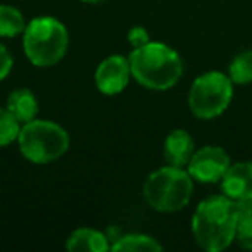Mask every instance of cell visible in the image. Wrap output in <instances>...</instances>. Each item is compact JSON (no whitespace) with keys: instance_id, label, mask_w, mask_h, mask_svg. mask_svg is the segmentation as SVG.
<instances>
[{"instance_id":"277c9868","label":"cell","mask_w":252,"mask_h":252,"mask_svg":"<svg viewBox=\"0 0 252 252\" xmlns=\"http://www.w3.org/2000/svg\"><path fill=\"white\" fill-rule=\"evenodd\" d=\"M193 178L185 168L164 166L145 180L144 197L152 209L159 213H176L190 202Z\"/></svg>"},{"instance_id":"ba28073f","label":"cell","mask_w":252,"mask_h":252,"mask_svg":"<svg viewBox=\"0 0 252 252\" xmlns=\"http://www.w3.org/2000/svg\"><path fill=\"white\" fill-rule=\"evenodd\" d=\"M131 78L130 59L114 54L102 61L95 69V85L104 95H118L128 87Z\"/></svg>"},{"instance_id":"e0dca14e","label":"cell","mask_w":252,"mask_h":252,"mask_svg":"<svg viewBox=\"0 0 252 252\" xmlns=\"http://www.w3.org/2000/svg\"><path fill=\"white\" fill-rule=\"evenodd\" d=\"M21 126L23 125L7 107H0V147H7L12 142H18Z\"/></svg>"},{"instance_id":"3957f363","label":"cell","mask_w":252,"mask_h":252,"mask_svg":"<svg viewBox=\"0 0 252 252\" xmlns=\"http://www.w3.org/2000/svg\"><path fill=\"white\" fill-rule=\"evenodd\" d=\"M69 35L59 19L42 16L26 25L23 33V49L30 63L38 67H50L61 63L67 52Z\"/></svg>"},{"instance_id":"52a82bcc","label":"cell","mask_w":252,"mask_h":252,"mask_svg":"<svg viewBox=\"0 0 252 252\" xmlns=\"http://www.w3.org/2000/svg\"><path fill=\"white\" fill-rule=\"evenodd\" d=\"M231 161L224 149L218 145H206L193 152L187 171L199 183H218L228 171Z\"/></svg>"},{"instance_id":"2e32d148","label":"cell","mask_w":252,"mask_h":252,"mask_svg":"<svg viewBox=\"0 0 252 252\" xmlns=\"http://www.w3.org/2000/svg\"><path fill=\"white\" fill-rule=\"evenodd\" d=\"M228 76L235 85L252 83V50L237 54L228 66Z\"/></svg>"},{"instance_id":"30bf717a","label":"cell","mask_w":252,"mask_h":252,"mask_svg":"<svg viewBox=\"0 0 252 252\" xmlns=\"http://www.w3.org/2000/svg\"><path fill=\"white\" fill-rule=\"evenodd\" d=\"M195 152V144L189 131L173 130L164 140V159L169 166L187 168Z\"/></svg>"},{"instance_id":"d6986e66","label":"cell","mask_w":252,"mask_h":252,"mask_svg":"<svg viewBox=\"0 0 252 252\" xmlns=\"http://www.w3.org/2000/svg\"><path fill=\"white\" fill-rule=\"evenodd\" d=\"M128 42L133 45V49H137V47H142V45H145V43H149L151 38H149L147 30L142 28V26H135V28H131L130 33H128Z\"/></svg>"},{"instance_id":"9c48e42d","label":"cell","mask_w":252,"mask_h":252,"mask_svg":"<svg viewBox=\"0 0 252 252\" xmlns=\"http://www.w3.org/2000/svg\"><path fill=\"white\" fill-rule=\"evenodd\" d=\"M220 183L224 195L235 202L252 199V162L242 161L230 164Z\"/></svg>"},{"instance_id":"7a4b0ae2","label":"cell","mask_w":252,"mask_h":252,"mask_svg":"<svg viewBox=\"0 0 252 252\" xmlns=\"http://www.w3.org/2000/svg\"><path fill=\"white\" fill-rule=\"evenodd\" d=\"M128 59L131 76L149 90H169L183 74V61L180 54L161 42H149L137 47Z\"/></svg>"},{"instance_id":"ac0fdd59","label":"cell","mask_w":252,"mask_h":252,"mask_svg":"<svg viewBox=\"0 0 252 252\" xmlns=\"http://www.w3.org/2000/svg\"><path fill=\"white\" fill-rule=\"evenodd\" d=\"M12 66H14V59H12L11 52L0 43V81L9 76Z\"/></svg>"},{"instance_id":"6da1fadb","label":"cell","mask_w":252,"mask_h":252,"mask_svg":"<svg viewBox=\"0 0 252 252\" xmlns=\"http://www.w3.org/2000/svg\"><path fill=\"white\" fill-rule=\"evenodd\" d=\"M237 209L235 200L226 195H211L195 207L192 218V233L200 249L221 252L235 240Z\"/></svg>"},{"instance_id":"8fae6325","label":"cell","mask_w":252,"mask_h":252,"mask_svg":"<svg viewBox=\"0 0 252 252\" xmlns=\"http://www.w3.org/2000/svg\"><path fill=\"white\" fill-rule=\"evenodd\" d=\"M66 249L74 252H105L111 245L102 231L94 228H78L67 238Z\"/></svg>"},{"instance_id":"9a60e30c","label":"cell","mask_w":252,"mask_h":252,"mask_svg":"<svg viewBox=\"0 0 252 252\" xmlns=\"http://www.w3.org/2000/svg\"><path fill=\"white\" fill-rule=\"evenodd\" d=\"M26 30V21L21 11L12 5H0V36L12 38Z\"/></svg>"},{"instance_id":"5bb4252c","label":"cell","mask_w":252,"mask_h":252,"mask_svg":"<svg viewBox=\"0 0 252 252\" xmlns=\"http://www.w3.org/2000/svg\"><path fill=\"white\" fill-rule=\"evenodd\" d=\"M237 230H235V242L242 249H252V199L237 200Z\"/></svg>"},{"instance_id":"8992f818","label":"cell","mask_w":252,"mask_h":252,"mask_svg":"<svg viewBox=\"0 0 252 252\" xmlns=\"http://www.w3.org/2000/svg\"><path fill=\"white\" fill-rule=\"evenodd\" d=\"M233 98V81L221 71H207L195 78L189 92V107L199 119L221 116Z\"/></svg>"},{"instance_id":"ffe728a7","label":"cell","mask_w":252,"mask_h":252,"mask_svg":"<svg viewBox=\"0 0 252 252\" xmlns=\"http://www.w3.org/2000/svg\"><path fill=\"white\" fill-rule=\"evenodd\" d=\"M81 2H87V4H98L102 0H81Z\"/></svg>"},{"instance_id":"5b68a950","label":"cell","mask_w":252,"mask_h":252,"mask_svg":"<svg viewBox=\"0 0 252 252\" xmlns=\"http://www.w3.org/2000/svg\"><path fill=\"white\" fill-rule=\"evenodd\" d=\"M69 135L63 126L47 119H33L21 126L18 145L23 158L35 164H49L69 149Z\"/></svg>"},{"instance_id":"4fadbf2b","label":"cell","mask_w":252,"mask_h":252,"mask_svg":"<svg viewBox=\"0 0 252 252\" xmlns=\"http://www.w3.org/2000/svg\"><path fill=\"white\" fill-rule=\"evenodd\" d=\"M111 251L114 252H159L162 251V245L156 238L144 233H128L119 237L111 245Z\"/></svg>"},{"instance_id":"7c38bea8","label":"cell","mask_w":252,"mask_h":252,"mask_svg":"<svg viewBox=\"0 0 252 252\" xmlns=\"http://www.w3.org/2000/svg\"><path fill=\"white\" fill-rule=\"evenodd\" d=\"M7 109L16 116L21 125L36 119L38 114V100H36L35 94L28 88H18V90L11 92L7 97Z\"/></svg>"}]
</instances>
